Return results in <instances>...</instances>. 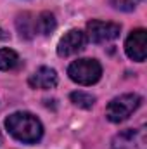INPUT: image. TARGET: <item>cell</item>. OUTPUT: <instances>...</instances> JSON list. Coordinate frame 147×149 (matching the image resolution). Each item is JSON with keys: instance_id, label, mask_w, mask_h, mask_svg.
<instances>
[{"instance_id": "6da1fadb", "label": "cell", "mask_w": 147, "mask_h": 149, "mask_svg": "<svg viewBox=\"0 0 147 149\" xmlns=\"http://www.w3.org/2000/svg\"><path fill=\"white\" fill-rule=\"evenodd\" d=\"M5 128L9 130V134L14 139L21 141L24 144H35L43 135L42 121L35 114L26 111H19L10 114L5 120Z\"/></svg>"}, {"instance_id": "7a4b0ae2", "label": "cell", "mask_w": 147, "mask_h": 149, "mask_svg": "<svg viewBox=\"0 0 147 149\" xmlns=\"http://www.w3.org/2000/svg\"><path fill=\"white\" fill-rule=\"evenodd\" d=\"M68 74L78 85H94L102 76V66L97 59H78L69 64Z\"/></svg>"}, {"instance_id": "3957f363", "label": "cell", "mask_w": 147, "mask_h": 149, "mask_svg": "<svg viewBox=\"0 0 147 149\" xmlns=\"http://www.w3.org/2000/svg\"><path fill=\"white\" fill-rule=\"evenodd\" d=\"M142 102V97L137 95V94H123L119 97H114L107 104V109H106V116L107 120L112 123H119V121H125L132 113L135 111Z\"/></svg>"}, {"instance_id": "277c9868", "label": "cell", "mask_w": 147, "mask_h": 149, "mask_svg": "<svg viewBox=\"0 0 147 149\" xmlns=\"http://www.w3.org/2000/svg\"><path fill=\"white\" fill-rule=\"evenodd\" d=\"M121 26L116 23H109V21H99V19H92L87 24V38L94 43H106L114 38L119 37Z\"/></svg>"}, {"instance_id": "5b68a950", "label": "cell", "mask_w": 147, "mask_h": 149, "mask_svg": "<svg viewBox=\"0 0 147 149\" xmlns=\"http://www.w3.org/2000/svg\"><path fill=\"white\" fill-rule=\"evenodd\" d=\"M146 43H147V33L144 28H137V30H133L128 38H126V42H125V52H126V56L130 57V59H133V61H137V63H142V61H146Z\"/></svg>"}, {"instance_id": "8992f818", "label": "cell", "mask_w": 147, "mask_h": 149, "mask_svg": "<svg viewBox=\"0 0 147 149\" xmlns=\"http://www.w3.org/2000/svg\"><path fill=\"white\" fill-rule=\"evenodd\" d=\"M112 149H147V137L144 128L125 130L112 139Z\"/></svg>"}, {"instance_id": "52a82bcc", "label": "cell", "mask_w": 147, "mask_h": 149, "mask_svg": "<svg viewBox=\"0 0 147 149\" xmlns=\"http://www.w3.org/2000/svg\"><path fill=\"white\" fill-rule=\"evenodd\" d=\"M85 43H87V35L80 30H69L64 37L59 40V45H57V54L61 57H69L74 56L78 52H81L85 49Z\"/></svg>"}, {"instance_id": "ba28073f", "label": "cell", "mask_w": 147, "mask_h": 149, "mask_svg": "<svg viewBox=\"0 0 147 149\" xmlns=\"http://www.w3.org/2000/svg\"><path fill=\"white\" fill-rule=\"evenodd\" d=\"M57 81H59V78H57L55 70L47 68V66L38 68L37 71L30 76V80H28V83H30L33 88H42V90L54 88V87L57 85Z\"/></svg>"}, {"instance_id": "9c48e42d", "label": "cell", "mask_w": 147, "mask_h": 149, "mask_svg": "<svg viewBox=\"0 0 147 149\" xmlns=\"http://www.w3.org/2000/svg\"><path fill=\"white\" fill-rule=\"evenodd\" d=\"M16 28L19 31L21 38L24 40H31L38 35L37 31V14H31V12H23L17 16L16 19Z\"/></svg>"}, {"instance_id": "30bf717a", "label": "cell", "mask_w": 147, "mask_h": 149, "mask_svg": "<svg viewBox=\"0 0 147 149\" xmlns=\"http://www.w3.org/2000/svg\"><path fill=\"white\" fill-rule=\"evenodd\" d=\"M57 23H55V17L52 12H40L37 14V31L38 35H50L54 30H55Z\"/></svg>"}, {"instance_id": "8fae6325", "label": "cell", "mask_w": 147, "mask_h": 149, "mask_svg": "<svg viewBox=\"0 0 147 149\" xmlns=\"http://www.w3.org/2000/svg\"><path fill=\"white\" fill-rule=\"evenodd\" d=\"M21 64V59L17 52L12 49H0V71H10L16 70Z\"/></svg>"}, {"instance_id": "7c38bea8", "label": "cell", "mask_w": 147, "mask_h": 149, "mask_svg": "<svg viewBox=\"0 0 147 149\" xmlns=\"http://www.w3.org/2000/svg\"><path fill=\"white\" fill-rule=\"evenodd\" d=\"M71 101H73L74 106H78V108H83V109H90L92 106H94V102H95V97L94 95H90V94H87V92H73L71 94Z\"/></svg>"}, {"instance_id": "4fadbf2b", "label": "cell", "mask_w": 147, "mask_h": 149, "mask_svg": "<svg viewBox=\"0 0 147 149\" xmlns=\"http://www.w3.org/2000/svg\"><path fill=\"white\" fill-rule=\"evenodd\" d=\"M111 3L116 7V9H119V10H125V12H130V10H133L139 3H140V0H109Z\"/></svg>"}, {"instance_id": "5bb4252c", "label": "cell", "mask_w": 147, "mask_h": 149, "mask_svg": "<svg viewBox=\"0 0 147 149\" xmlns=\"http://www.w3.org/2000/svg\"><path fill=\"white\" fill-rule=\"evenodd\" d=\"M7 38H9V37H7V33L0 28V42H2V40H7Z\"/></svg>"}, {"instance_id": "9a60e30c", "label": "cell", "mask_w": 147, "mask_h": 149, "mask_svg": "<svg viewBox=\"0 0 147 149\" xmlns=\"http://www.w3.org/2000/svg\"><path fill=\"white\" fill-rule=\"evenodd\" d=\"M0 141H2V135H0Z\"/></svg>"}]
</instances>
